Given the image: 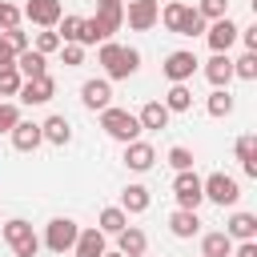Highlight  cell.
<instances>
[{"label":"cell","mask_w":257,"mask_h":257,"mask_svg":"<svg viewBox=\"0 0 257 257\" xmlns=\"http://www.w3.org/2000/svg\"><path fill=\"white\" fill-rule=\"evenodd\" d=\"M72 253H76V257H104V253H108V249H104V233H100L96 225H92V229H80Z\"/></svg>","instance_id":"obj_18"},{"label":"cell","mask_w":257,"mask_h":257,"mask_svg":"<svg viewBox=\"0 0 257 257\" xmlns=\"http://www.w3.org/2000/svg\"><path fill=\"white\" fill-rule=\"evenodd\" d=\"M205 28H209V24L201 20V12L185 4V12H181V24H177V36H205Z\"/></svg>","instance_id":"obj_30"},{"label":"cell","mask_w":257,"mask_h":257,"mask_svg":"<svg viewBox=\"0 0 257 257\" xmlns=\"http://www.w3.org/2000/svg\"><path fill=\"white\" fill-rule=\"evenodd\" d=\"M201 257H233V241L225 237V229H213L201 237Z\"/></svg>","instance_id":"obj_24"},{"label":"cell","mask_w":257,"mask_h":257,"mask_svg":"<svg viewBox=\"0 0 257 257\" xmlns=\"http://www.w3.org/2000/svg\"><path fill=\"white\" fill-rule=\"evenodd\" d=\"M149 201H153V197H149L145 185H128V189L120 193V209H124V213H145Z\"/></svg>","instance_id":"obj_29"},{"label":"cell","mask_w":257,"mask_h":257,"mask_svg":"<svg viewBox=\"0 0 257 257\" xmlns=\"http://www.w3.org/2000/svg\"><path fill=\"white\" fill-rule=\"evenodd\" d=\"M96 64L104 68V80H128L137 68H141V52L128 48V44H116V40H104L100 52H96Z\"/></svg>","instance_id":"obj_1"},{"label":"cell","mask_w":257,"mask_h":257,"mask_svg":"<svg viewBox=\"0 0 257 257\" xmlns=\"http://www.w3.org/2000/svg\"><path fill=\"white\" fill-rule=\"evenodd\" d=\"M237 161H241L245 177H257V137H253V133L237 137Z\"/></svg>","instance_id":"obj_26"},{"label":"cell","mask_w":257,"mask_h":257,"mask_svg":"<svg viewBox=\"0 0 257 257\" xmlns=\"http://www.w3.org/2000/svg\"><path fill=\"white\" fill-rule=\"evenodd\" d=\"M76 233H80V225H76L72 217H52V221L44 225V245H48L52 253H68V249L76 245Z\"/></svg>","instance_id":"obj_5"},{"label":"cell","mask_w":257,"mask_h":257,"mask_svg":"<svg viewBox=\"0 0 257 257\" xmlns=\"http://www.w3.org/2000/svg\"><path fill=\"white\" fill-rule=\"evenodd\" d=\"M124 20L133 32H149L161 20V0H128L124 4Z\"/></svg>","instance_id":"obj_8"},{"label":"cell","mask_w":257,"mask_h":257,"mask_svg":"<svg viewBox=\"0 0 257 257\" xmlns=\"http://www.w3.org/2000/svg\"><path fill=\"white\" fill-rule=\"evenodd\" d=\"M80 100H84V108L104 112L112 104V80H84L80 84Z\"/></svg>","instance_id":"obj_13"},{"label":"cell","mask_w":257,"mask_h":257,"mask_svg":"<svg viewBox=\"0 0 257 257\" xmlns=\"http://www.w3.org/2000/svg\"><path fill=\"white\" fill-rule=\"evenodd\" d=\"M8 68H16V52L0 40V72H8Z\"/></svg>","instance_id":"obj_42"},{"label":"cell","mask_w":257,"mask_h":257,"mask_svg":"<svg viewBox=\"0 0 257 257\" xmlns=\"http://www.w3.org/2000/svg\"><path fill=\"white\" fill-rule=\"evenodd\" d=\"M20 16L32 20L36 28H56L60 16H64V8H60V0H28V4L20 8Z\"/></svg>","instance_id":"obj_9"},{"label":"cell","mask_w":257,"mask_h":257,"mask_svg":"<svg viewBox=\"0 0 257 257\" xmlns=\"http://www.w3.org/2000/svg\"><path fill=\"white\" fill-rule=\"evenodd\" d=\"M173 197H177L181 209H193V213H197V205L205 201V193H201V177H197L193 169L177 173V177H173Z\"/></svg>","instance_id":"obj_7"},{"label":"cell","mask_w":257,"mask_h":257,"mask_svg":"<svg viewBox=\"0 0 257 257\" xmlns=\"http://www.w3.org/2000/svg\"><path fill=\"white\" fill-rule=\"evenodd\" d=\"M40 137H44V141H52V145H68V141H72V124L56 112V116H48V120L40 124Z\"/></svg>","instance_id":"obj_25"},{"label":"cell","mask_w":257,"mask_h":257,"mask_svg":"<svg viewBox=\"0 0 257 257\" xmlns=\"http://www.w3.org/2000/svg\"><path fill=\"white\" fill-rule=\"evenodd\" d=\"M181 12H185V4H177V0H173V4H165V8H161V24H165L169 32H177V24H181Z\"/></svg>","instance_id":"obj_39"},{"label":"cell","mask_w":257,"mask_h":257,"mask_svg":"<svg viewBox=\"0 0 257 257\" xmlns=\"http://www.w3.org/2000/svg\"><path fill=\"white\" fill-rule=\"evenodd\" d=\"M161 104H165L169 112H189V108H193V88H189V84H173Z\"/></svg>","instance_id":"obj_28"},{"label":"cell","mask_w":257,"mask_h":257,"mask_svg":"<svg viewBox=\"0 0 257 257\" xmlns=\"http://www.w3.org/2000/svg\"><path fill=\"white\" fill-rule=\"evenodd\" d=\"M225 237L229 241H253L257 237V217L253 213H233L225 221Z\"/></svg>","instance_id":"obj_20"},{"label":"cell","mask_w":257,"mask_h":257,"mask_svg":"<svg viewBox=\"0 0 257 257\" xmlns=\"http://www.w3.org/2000/svg\"><path fill=\"white\" fill-rule=\"evenodd\" d=\"M0 4H4V0H0Z\"/></svg>","instance_id":"obj_46"},{"label":"cell","mask_w":257,"mask_h":257,"mask_svg":"<svg viewBox=\"0 0 257 257\" xmlns=\"http://www.w3.org/2000/svg\"><path fill=\"white\" fill-rule=\"evenodd\" d=\"M124 165H128L133 173H149V169L157 165V149H153L149 141H133V145H124Z\"/></svg>","instance_id":"obj_15"},{"label":"cell","mask_w":257,"mask_h":257,"mask_svg":"<svg viewBox=\"0 0 257 257\" xmlns=\"http://www.w3.org/2000/svg\"><path fill=\"white\" fill-rule=\"evenodd\" d=\"M197 64H201V60H197V56H193L189 48H177V52H169V56H165L161 72H165V76H169L173 84H185V80H189V76L197 72Z\"/></svg>","instance_id":"obj_10"},{"label":"cell","mask_w":257,"mask_h":257,"mask_svg":"<svg viewBox=\"0 0 257 257\" xmlns=\"http://www.w3.org/2000/svg\"><path fill=\"white\" fill-rule=\"evenodd\" d=\"M60 56H64V68H80L84 64V48L80 44H60Z\"/></svg>","instance_id":"obj_40"},{"label":"cell","mask_w":257,"mask_h":257,"mask_svg":"<svg viewBox=\"0 0 257 257\" xmlns=\"http://www.w3.org/2000/svg\"><path fill=\"white\" fill-rule=\"evenodd\" d=\"M20 120H24V116H20V104H12V100H0V133H12Z\"/></svg>","instance_id":"obj_34"},{"label":"cell","mask_w":257,"mask_h":257,"mask_svg":"<svg viewBox=\"0 0 257 257\" xmlns=\"http://www.w3.org/2000/svg\"><path fill=\"white\" fill-rule=\"evenodd\" d=\"M104 257H120V253H104Z\"/></svg>","instance_id":"obj_45"},{"label":"cell","mask_w":257,"mask_h":257,"mask_svg":"<svg viewBox=\"0 0 257 257\" xmlns=\"http://www.w3.org/2000/svg\"><path fill=\"white\" fill-rule=\"evenodd\" d=\"M124 225H128V213H124L120 205H108V209H100V221H96V229H100L104 237H116Z\"/></svg>","instance_id":"obj_27"},{"label":"cell","mask_w":257,"mask_h":257,"mask_svg":"<svg viewBox=\"0 0 257 257\" xmlns=\"http://www.w3.org/2000/svg\"><path fill=\"white\" fill-rule=\"evenodd\" d=\"M8 137H12V149H20V153H32V149L44 141V137H40V124H32V120H20Z\"/></svg>","instance_id":"obj_22"},{"label":"cell","mask_w":257,"mask_h":257,"mask_svg":"<svg viewBox=\"0 0 257 257\" xmlns=\"http://www.w3.org/2000/svg\"><path fill=\"white\" fill-rule=\"evenodd\" d=\"M56 36H60V44H80V48L96 44V32H92L88 16H60V24H56Z\"/></svg>","instance_id":"obj_6"},{"label":"cell","mask_w":257,"mask_h":257,"mask_svg":"<svg viewBox=\"0 0 257 257\" xmlns=\"http://www.w3.org/2000/svg\"><path fill=\"white\" fill-rule=\"evenodd\" d=\"M149 249V237H145V229H137V225H124L120 233H116V253L120 257H141Z\"/></svg>","instance_id":"obj_16"},{"label":"cell","mask_w":257,"mask_h":257,"mask_svg":"<svg viewBox=\"0 0 257 257\" xmlns=\"http://www.w3.org/2000/svg\"><path fill=\"white\" fill-rule=\"evenodd\" d=\"M16 72H20L24 80L48 76V56H40L36 48H24V52H16Z\"/></svg>","instance_id":"obj_17"},{"label":"cell","mask_w":257,"mask_h":257,"mask_svg":"<svg viewBox=\"0 0 257 257\" xmlns=\"http://www.w3.org/2000/svg\"><path fill=\"white\" fill-rule=\"evenodd\" d=\"M0 40H4L12 52H24V48H32V40H28V32H24V28H4V32H0Z\"/></svg>","instance_id":"obj_35"},{"label":"cell","mask_w":257,"mask_h":257,"mask_svg":"<svg viewBox=\"0 0 257 257\" xmlns=\"http://www.w3.org/2000/svg\"><path fill=\"white\" fill-rule=\"evenodd\" d=\"M201 193H205V201H213V205H237L241 201V185H237V177H229V173H209L205 181H201Z\"/></svg>","instance_id":"obj_3"},{"label":"cell","mask_w":257,"mask_h":257,"mask_svg":"<svg viewBox=\"0 0 257 257\" xmlns=\"http://www.w3.org/2000/svg\"><path fill=\"white\" fill-rule=\"evenodd\" d=\"M4 28H20V8L16 4H0V32Z\"/></svg>","instance_id":"obj_41"},{"label":"cell","mask_w":257,"mask_h":257,"mask_svg":"<svg viewBox=\"0 0 257 257\" xmlns=\"http://www.w3.org/2000/svg\"><path fill=\"white\" fill-rule=\"evenodd\" d=\"M237 32H241V28L225 16V20H213V24L205 28V40H209V48H213V52H229V48L237 44Z\"/></svg>","instance_id":"obj_12"},{"label":"cell","mask_w":257,"mask_h":257,"mask_svg":"<svg viewBox=\"0 0 257 257\" xmlns=\"http://www.w3.org/2000/svg\"><path fill=\"white\" fill-rule=\"evenodd\" d=\"M197 12H201V20H205V24L225 20V16H229V0H201V4H197Z\"/></svg>","instance_id":"obj_32"},{"label":"cell","mask_w":257,"mask_h":257,"mask_svg":"<svg viewBox=\"0 0 257 257\" xmlns=\"http://www.w3.org/2000/svg\"><path fill=\"white\" fill-rule=\"evenodd\" d=\"M88 24H92L96 40L104 44V40H112V32H120V24H124V8H96V16H88Z\"/></svg>","instance_id":"obj_11"},{"label":"cell","mask_w":257,"mask_h":257,"mask_svg":"<svg viewBox=\"0 0 257 257\" xmlns=\"http://www.w3.org/2000/svg\"><path fill=\"white\" fill-rule=\"evenodd\" d=\"M20 84H24V76H20L16 68L0 72V96H16V92H20Z\"/></svg>","instance_id":"obj_38"},{"label":"cell","mask_w":257,"mask_h":257,"mask_svg":"<svg viewBox=\"0 0 257 257\" xmlns=\"http://www.w3.org/2000/svg\"><path fill=\"white\" fill-rule=\"evenodd\" d=\"M233 76H241V80H257V52H241V56L233 60Z\"/></svg>","instance_id":"obj_33"},{"label":"cell","mask_w":257,"mask_h":257,"mask_svg":"<svg viewBox=\"0 0 257 257\" xmlns=\"http://www.w3.org/2000/svg\"><path fill=\"white\" fill-rule=\"evenodd\" d=\"M169 165H173L177 173H185V169H193V153H189L185 145H173V149H169Z\"/></svg>","instance_id":"obj_37"},{"label":"cell","mask_w":257,"mask_h":257,"mask_svg":"<svg viewBox=\"0 0 257 257\" xmlns=\"http://www.w3.org/2000/svg\"><path fill=\"white\" fill-rule=\"evenodd\" d=\"M169 229H173V237H197L201 233V217L193 213V209H177L173 217H169Z\"/></svg>","instance_id":"obj_23"},{"label":"cell","mask_w":257,"mask_h":257,"mask_svg":"<svg viewBox=\"0 0 257 257\" xmlns=\"http://www.w3.org/2000/svg\"><path fill=\"white\" fill-rule=\"evenodd\" d=\"M100 128L112 137V141H120V145H133V141H141V120H137V112H128V108H104L100 112Z\"/></svg>","instance_id":"obj_2"},{"label":"cell","mask_w":257,"mask_h":257,"mask_svg":"<svg viewBox=\"0 0 257 257\" xmlns=\"http://www.w3.org/2000/svg\"><path fill=\"white\" fill-rule=\"evenodd\" d=\"M233 257H257V241H241V245L233 249Z\"/></svg>","instance_id":"obj_43"},{"label":"cell","mask_w":257,"mask_h":257,"mask_svg":"<svg viewBox=\"0 0 257 257\" xmlns=\"http://www.w3.org/2000/svg\"><path fill=\"white\" fill-rule=\"evenodd\" d=\"M96 8H124V0H96Z\"/></svg>","instance_id":"obj_44"},{"label":"cell","mask_w":257,"mask_h":257,"mask_svg":"<svg viewBox=\"0 0 257 257\" xmlns=\"http://www.w3.org/2000/svg\"><path fill=\"white\" fill-rule=\"evenodd\" d=\"M16 96H20L24 104H48V100L56 96V80H52V76H36V80H24Z\"/></svg>","instance_id":"obj_14"},{"label":"cell","mask_w":257,"mask_h":257,"mask_svg":"<svg viewBox=\"0 0 257 257\" xmlns=\"http://www.w3.org/2000/svg\"><path fill=\"white\" fill-rule=\"evenodd\" d=\"M4 241L12 245L16 257H36V253H40V237L32 233V225H28L24 217H12V221L4 225Z\"/></svg>","instance_id":"obj_4"},{"label":"cell","mask_w":257,"mask_h":257,"mask_svg":"<svg viewBox=\"0 0 257 257\" xmlns=\"http://www.w3.org/2000/svg\"><path fill=\"white\" fill-rule=\"evenodd\" d=\"M209 116H229L233 112V96H229V88H213V96H209Z\"/></svg>","instance_id":"obj_31"},{"label":"cell","mask_w":257,"mask_h":257,"mask_svg":"<svg viewBox=\"0 0 257 257\" xmlns=\"http://www.w3.org/2000/svg\"><path fill=\"white\" fill-rule=\"evenodd\" d=\"M40 56H48V52H56L60 48V36H56V28H40L36 32V44H32Z\"/></svg>","instance_id":"obj_36"},{"label":"cell","mask_w":257,"mask_h":257,"mask_svg":"<svg viewBox=\"0 0 257 257\" xmlns=\"http://www.w3.org/2000/svg\"><path fill=\"white\" fill-rule=\"evenodd\" d=\"M205 76H209L213 88H229V80H233V60H229V52H213V60L205 64Z\"/></svg>","instance_id":"obj_19"},{"label":"cell","mask_w":257,"mask_h":257,"mask_svg":"<svg viewBox=\"0 0 257 257\" xmlns=\"http://www.w3.org/2000/svg\"><path fill=\"white\" fill-rule=\"evenodd\" d=\"M169 108L161 104V100H149L141 112H137V120H141V128H149V133H157V128H169Z\"/></svg>","instance_id":"obj_21"}]
</instances>
